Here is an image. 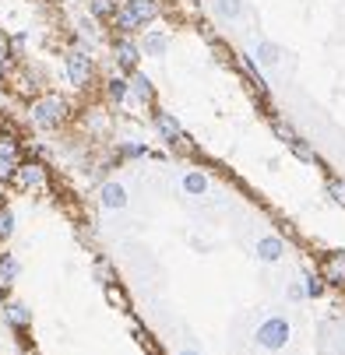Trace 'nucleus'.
<instances>
[{"instance_id": "f257e3e1", "label": "nucleus", "mask_w": 345, "mask_h": 355, "mask_svg": "<svg viewBox=\"0 0 345 355\" xmlns=\"http://www.w3.org/2000/svg\"><path fill=\"white\" fill-rule=\"evenodd\" d=\"M32 123L39 127V130H57L64 120H67V98H60V95H42V98H35L32 103Z\"/></svg>"}, {"instance_id": "f03ea898", "label": "nucleus", "mask_w": 345, "mask_h": 355, "mask_svg": "<svg viewBox=\"0 0 345 355\" xmlns=\"http://www.w3.org/2000/svg\"><path fill=\"white\" fill-rule=\"evenodd\" d=\"M289 334H292L289 320H285V317H271V320H264V324L258 327L254 341H258L264 352H282V348L289 345Z\"/></svg>"}, {"instance_id": "7ed1b4c3", "label": "nucleus", "mask_w": 345, "mask_h": 355, "mask_svg": "<svg viewBox=\"0 0 345 355\" xmlns=\"http://www.w3.org/2000/svg\"><path fill=\"white\" fill-rule=\"evenodd\" d=\"M152 120H155L159 134H162V137L169 141V148L176 144L180 151H190V137L183 134V127L176 123V116H173V113H162V110H155V113H152Z\"/></svg>"}, {"instance_id": "20e7f679", "label": "nucleus", "mask_w": 345, "mask_h": 355, "mask_svg": "<svg viewBox=\"0 0 345 355\" xmlns=\"http://www.w3.org/2000/svg\"><path fill=\"white\" fill-rule=\"evenodd\" d=\"M15 187H18V190H42V187H46V166L25 159V162L18 166V173H15Z\"/></svg>"}, {"instance_id": "39448f33", "label": "nucleus", "mask_w": 345, "mask_h": 355, "mask_svg": "<svg viewBox=\"0 0 345 355\" xmlns=\"http://www.w3.org/2000/svg\"><path fill=\"white\" fill-rule=\"evenodd\" d=\"M67 78H71L74 88H88L92 85V57L81 53V49L67 53Z\"/></svg>"}, {"instance_id": "423d86ee", "label": "nucleus", "mask_w": 345, "mask_h": 355, "mask_svg": "<svg viewBox=\"0 0 345 355\" xmlns=\"http://www.w3.org/2000/svg\"><path fill=\"white\" fill-rule=\"evenodd\" d=\"M321 278H324L328 285H345V250L328 253L324 264H321Z\"/></svg>"}, {"instance_id": "0eeeda50", "label": "nucleus", "mask_w": 345, "mask_h": 355, "mask_svg": "<svg viewBox=\"0 0 345 355\" xmlns=\"http://www.w3.org/2000/svg\"><path fill=\"white\" fill-rule=\"evenodd\" d=\"M99 200H103V208H106V211H120V208H127V190H124V183H117V180L103 183V190H99Z\"/></svg>"}, {"instance_id": "6e6552de", "label": "nucleus", "mask_w": 345, "mask_h": 355, "mask_svg": "<svg viewBox=\"0 0 345 355\" xmlns=\"http://www.w3.org/2000/svg\"><path fill=\"white\" fill-rule=\"evenodd\" d=\"M254 250H258V261H264V264H278V261H282V253H285V243H282L278 236H261Z\"/></svg>"}, {"instance_id": "1a4fd4ad", "label": "nucleus", "mask_w": 345, "mask_h": 355, "mask_svg": "<svg viewBox=\"0 0 345 355\" xmlns=\"http://www.w3.org/2000/svg\"><path fill=\"white\" fill-rule=\"evenodd\" d=\"M113 57H117V64H120L124 71H134V64H137V46L131 42V35H120V39L113 42Z\"/></svg>"}, {"instance_id": "9d476101", "label": "nucleus", "mask_w": 345, "mask_h": 355, "mask_svg": "<svg viewBox=\"0 0 345 355\" xmlns=\"http://www.w3.org/2000/svg\"><path fill=\"white\" fill-rule=\"evenodd\" d=\"M4 317L18 327V331H25V327H32V310L25 306V302H15V299H8L4 302Z\"/></svg>"}, {"instance_id": "9b49d317", "label": "nucleus", "mask_w": 345, "mask_h": 355, "mask_svg": "<svg viewBox=\"0 0 345 355\" xmlns=\"http://www.w3.org/2000/svg\"><path fill=\"white\" fill-rule=\"evenodd\" d=\"M254 57H258V64H261V67H278V60H282V46H275V42L261 39V42L254 46Z\"/></svg>"}, {"instance_id": "f8f14e48", "label": "nucleus", "mask_w": 345, "mask_h": 355, "mask_svg": "<svg viewBox=\"0 0 345 355\" xmlns=\"http://www.w3.org/2000/svg\"><path fill=\"white\" fill-rule=\"evenodd\" d=\"M144 53H148V57H155V60H162V57L169 53V35H162V32H148V35H144Z\"/></svg>"}, {"instance_id": "ddd939ff", "label": "nucleus", "mask_w": 345, "mask_h": 355, "mask_svg": "<svg viewBox=\"0 0 345 355\" xmlns=\"http://www.w3.org/2000/svg\"><path fill=\"white\" fill-rule=\"evenodd\" d=\"M127 8L134 11V18H137L141 25L155 21V15H159V4H155V0H127Z\"/></svg>"}, {"instance_id": "4468645a", "label": "nucleus", "mask_w": 345, "mask_h": 355, "mask_svg": "<svg viewBox=\"0 0 345 355\" xmlns=\"http://www.w3.org/2000/svg\"><path fill=\"white\" fill-rule=\"evenodd\" d=\"M183 190H187L190 197H201V193H208V176H205L201 169H190V173H183Z\"/></svg>"}, {"instance_id": "2eb2a0df", "label": "nucleus", "mask_w": 345, "mask_h": 355, "mask_svg": "<svg viewBox=\"0 0 345 355\" xmlns=\"http://www.w3.org/2000/svg\"><path fill=\"white\" fill-rule=\"evenodd\" d=\"M18 275H22V264L11 257V253H4V257H0V288L15 285V282H18Z\"/></svg>"}, {"instance_id": "dca6fc26", "label": "nucleus", "mask_w": 345, "mask_h": 355, "mask_svg": "<svg viewBox=\"0 0 345 355\" xmlns=\"http://www.w3.org/2000/svg\"><path fill=\"white\" fill-rule=\"evenodd\" d=\"M131 92L137 95V103H141V106H148V103H152V95H155V88H152V78H148V74H134V81H131Z\"/></svg>"}, {"instance_id": "f3484780", "label": "nucleus", "mask_w": 345, "mask_h": 355, "mask_svg": "<svg viewBox=\"0 0 345 355\" xmlns=\"http://www.w3.org/2000/svg\"><path fill=\"white\" fill-rule=\"evenodd\" d=\"M106 95H110V103H127V95H131V81H124V78H110L106 81Z\"/></svg>"}, {"instance_id": "a211bd4d", "label": "nucleus", "mask_w": 345, "mask_h": 355, "mask_svg": "<svg viewBox=\"0 0 345 355\" xmlns=\"http://www.w3.org/2000/svg\"><path fill=\"white\" fill-rule=\"evenodd\" d=\"M113 21H117V28H120V35H131V32H137V28H141V21L134 18V11H131V8H124V11H117V18H113Z\"/></svg>"}, {"instance_id": "6ab92c4d", "label": "nucleus", "mask_w": 345, "mask_h": 355, "mask_svg": "<svg viewBox=\"0 0 345 355\" xmlns=\"http://www.w3.org/2000/svg\"><path fill=\"white\" fill-rule=\"evenodd\" d=\"M289 151H292V155L300 159V162H307V166H317V155H314V148H310L307 141H300V137H296V141L289 144Z\"/></svg>"}, {"instance_id": "aec40b11", "label": "nucleus", "mask_w": 345, "mask_h": 355, "mask_svg": "<svg viewBox=\"0 0 345 355\" xmlns=\"http://www.w3.org/2000/svg\"><path fill=\"white\" fill-rule=\"evenodd\" d=\"M95 18H117V0H88Z\"/></svg>"}, {"instance_id": "412c9836", "label": "nucleus", "mask_w": 345, "mask_h": 355, "mask_svg": "<svg viewBox=\"0 0 345 355\" xmlns=\"http://www.w3.org/2000/svg\"><path fill=\"white\" fill-rule=\"evenodd\" d=\"M215 11L222 15V18H239L243 15V0H215Z\"/></svg>"}, {"instance_id": "4be33fe9", "label": "nucleus", "mask_w": 345, "mask_h": 355, "mask_svg": "<svg viewBox=\"0 0 345 355\" xmlns=\"http://www.w3.org/2000/svg\"><path fill=\"white\" fill-rule=\"evenodd\" d=\"M18 166H22V159H15V155H0V183H8V180H15Z\"/></svg>"}, {"instance_id": "5701e85b", "label": "nucleus", "mask_w": 345, "mask_h": 355, "mask_svg": "<svg viewBox=\"0 0 345 355\" xmlns=\"http://www.w3.org/2000/svg\"><path fill=\"white\" fill-rule=\"evenodd\" d=\"M11 232H15V211L0 205V243L11 239Z\"/></svg>"}, {"instance_id": "b1692460", "label": "nucleus", "mask_w": 345, "mask_h": 355, "mask_svg": "<svg viewBox=\"0 0 345 355\" xmlns=\"http://www.w3.org/2000/svg\"><path fill=\"white\" fill-rule=\"evenodd\" d=\"M239 67H243L246 74H251V81H254V88H258V92H264V88H268V85H264V78H261V71L251 64V57H239Z\"/></svg>"}, {"instance_id": "393cba45", "label": "nucleus", "mask_w": 345, "mask_h": 355, "mask_svg": "<svg viewBox=\"0 0 345 355\" xmlns=\"http://www.w3.org/2000/svg\"><path fill=\"white\" fill-rule=\"evenodd\" d=\"M328 197L335 200L338 208H345V183L342 180H328Z\"/></svg>"}, {"instance_id": "a878e982", "label": "nucleus", "mask_w": 345, "mask_h": 355, "mask_svg": "<svg viewBox=\"0 0 345 355\" xmlns=\"http://www.w3.org/2000/svg\"><path fill=\"white\" fill-rule=\"evenodd\" d=\"M106 299L113 302V306H120V310H131V302H127V295H124V292H120V288H117L113 282L106 285Z\"/></svg>"}, {"instance_id": "bb28decb", "label": "nucleus", "mask_w": 345, "mask_h": 355, "mask_svg": "<svg viewBox=\"0 0 345 355\" xmlns=\"http://www.w3.org/2000/svg\"><path fill=\"white\" fill-rule=\"evenodd\" d=\"M271 130H275V137H282L285 144H292V141H296V130H292L289 123H282V120H271Z\"/></svg>"}, {"instance_id": "cd10ccee", "label": "nucleus", "mask_w": 345, "mask_h": 355, "mask_svg": "<svg viewBox=\"0 0 345 355\" xmlns=\"http://www.w3.org/2000/svg\"><path fill=\"white\" fill-rule=\"evenodd\" d=\"M120 155H124V159H144L148 148H144V144H120Z\"/></svg>"}, {"instance_id": "c85d7f7f", "label": "nucleus", "mask_w": 345, "mask_h": 355, "mask_svg": "<svg viewBox=\"0 0 345 355\" xmlns=\"http://www.w3.org/2000/svg\"><path fill=\"white\" fill-rule=\"evenodd\" d=\"M0 155H15L18 159V141L11 134H0Z\"/></svg>"}, {"instance_id": "c756f323", "label": "nucleus", "mask_w": 345, "mask_h": 355, "mask_svg": "<svg viewBox=\"0 0 345 355\" xmlns=\"http://www.w3.org/2000/svg\"><path fill=\"white\" fill-rule=\"evenodd\" d=\"M289 299H292V302H303V299H310V295H307V278L289 285Z\"/></svg>"}, {"instance_id": "7c9ffc66", "label": "nucleus", "mask_w": 345, "mask_h": 355, "mask_svg": "<svg viewBox=\"0 0 345 355\" xmlns=\"http://www.w3.org/2000/svg\"><path fill=\"white\" fill-rule=\"evenodd\" d=\"M321 292H324V278H321V282H317V278H307V295H310V299H317Z\"/></svg>"}, {"instance_id": "2f4dec72", "label": "nucleus", "mask_w": 345, "mask_h": 355, "mask_svg": "<svg viewBox=\"0 0 345 355\" xmlns=\"http://www.w3.org/2000/svg\"><path fill=\"white\" fill-rule=\"evenodd\" d=\"M4 60H8V46H4V42H0V64H4Z\"/></svg>"}, {"instance_id": "473e14b6", "label": "nucleus", "mask_w": 345, "mask_h": 355, "mask_svg": "<svg viewBox=\"0 0 345 355\" xmlns=\"http://www.w3.org/2000/svg\"><path fill=\"white\" fill-rule=\"evenodd\" d=\"M180 355H201V352H194V348H183V352H180Z\"/></svg>"}, {"instance_id": "72a5a7b5", "label": "nucleus", "mask_w": 345, "mask_h": 355, "mask_svg": "<svg viewBox=\"0 0 345 355\" xmlns=\"http://www.w3.org/2000/svg\"><path fill=\"white\" fill-rule=\"evenodd\" d=\"M0 193H4V183H0ZM0 205H4V200H0Z\"/></svg>"}]
</instances>
